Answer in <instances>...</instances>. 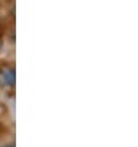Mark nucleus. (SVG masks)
<instances>
[{"label": "nucleus", "mask_w": 138, "mask_h": 147, "mask_svg": "<svg viewBox=\"0 0 138 147\" xmlns=\"http://www.w3.org/2000/svg\"><path fill=\"white\" fill-rule=\"evenodd\" d=\"M0 76H1V79L4 80V83L6 85H10V87H14L15 85V71L10 67H5L0 71Z\"/></svg>", "instance_id": "f257e3e1"}, {"label": "nucleus", "mask_w": 138, "mask_h": 147, "mask_svg": "<svg viewBox=\"0 0 138 147\" xmlns=\"http://www.w3.org/2000/svg\"><path fill=\"white\" fill-rule=\"evenodd\" d=\"M3 147H15L14 144H10V145H5V146H3Z\"/></svg>", "instance_id": "f03ea898"}]
</instances>
